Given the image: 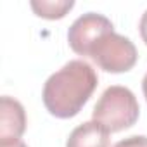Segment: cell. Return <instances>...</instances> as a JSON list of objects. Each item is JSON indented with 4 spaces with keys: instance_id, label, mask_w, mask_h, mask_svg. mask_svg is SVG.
I'll list each match as a JSON object with an SVG mask.
<instances>
[{
    "instance_id": "obj_1",
    "label": "cell",
    "mask_w": 147,
    "mask_h": 147,
    "mask_svg": "<svg viewBox=\"0 0 147 147\" xmlns=\"http://www.w3.org/2000/svg\"><path fill=\"white\" fill-rule=\"evenodd\" d=\"M95 69L80 59L69 61L43 85V104L55 118H73L87 104L97 87Z\"/></svg>"
},
{
    "instance_id": "obj_2",
    "label": "cell",
    "mask_w": 147,
    "mask_h": 147,
    "mask_svg": "<svg viewBox=\"0 0 147 147\" xmlns=\"http://www.w3.org/2000/svg\"><path fill=\"white\" fill-rule=\"evenodd\" d=\"M138 102L133 92L121 85H113L106 88L97 100L92 118L94 121L100 123L109 133L121 131L130 128L138 119Z\"/></svg>"
},
{
    "instance_id": "obj_3",
    "label": "cell",
    "mask_w": 147,
    "mask_h": 147,
    "mask_svg": "<svg viewBox=\"0 0 147 147\" xmlns=\"http://www.w3.org/2000/svg\"><path fill=\"white\" fill-rule=\"evenodd\" d=\"M100 69L107 73H125L137 62V49L128 36L118 33L104 35L88 54Z\"/></svg>"
},
{
    "instance_id": "obj_4",
    "label": "cell",
    "mask_w": 147,
    "mask_h": 147,
    "mask_svg": "<svg viewBox=\"0 0 147 147\" xmlns=\"http://www.w3.org/2000/svg\"><path fill=\"white\" fill-rule=\"evenodd\" d=\"M113 23L97 12H87L80 16L75 23L69 26L67 42L69 47L80 55H88L90 49L107 33H113Z\"/></svg>"
},
{
    "instance_id": "obj_5",
    "label": "cell",
    "mask_w": 147,
    "mask_h": 147,
    "mask_svg": "<svg viewBox=\"0 0 147 147\" xmlns=\"http://www.w3.org/2000/svg\"><path fill=\"white\" fill-rule=\"evenodd\" d=\"M26 130V114L21 102L4 95L0 99V140L19 138Z\"/></svg>"
},
{
    "instance_id": "obj_6",
    "label": "cell",
    "mask_w": 147,
    "mask_h": 147,
    "mask_svg": "<svg viewBox=\"0 0 147 147\" xmlns=\"http://www.w3.org/2000/svg\"><path fill=\"white\" fill-rule=\"evenodd\" d=\"M66 147H109V131L97 121H85L67 137Z\"/></svg>"
},
{
    "instance_id": "obj_7",
    "label": "cell",
    "mask_w": 147,
    "mask_h": 147,
    "mask_svg": "<svg viewBox=\"0 0 147 147\" xmlns=\"http://www.w3.org/2000/svg\"><path fill=\"white\" fill-rule=\"evenodd\" d=\"M36 16L45 19H61L73 9V0H33L30 4Z\"/></svg>"
},
{
    "instance_id": "obj_8",
    "label": "cell",
    "mask_w": 147,
    "mask_h": 147,
    "mask_svg": "<svg viewBox=\"0 0 147 147\" xmlns=\"http://www.w3.org/2000/svg\"><path fill=\"white\" fill-rule=\"evenodd\" d=\"M114 147H147V137L145 135H131L128 138L119 140Z\"/></svg>"
},
{
    "instance_id": "obj_9",
    "label": "cell",
    "mask_w": 147,
    "mask_h": 147,
    "mask_svg": "<svg viewBox=\"0 0 147 147\" xmlns=\"http://www.w3.org/2000/svg\"><path fill=\"white\" fill-rule=\"evenodd\" d=\"M0 147H28L21 138H7V140H0Z\"/></svg>"
},
{
    "instance_id": "obj_10",
    "label": "cell",
    "mask_w": 147,
    "mask_h": 147,
    "mask_svg": "<svg viewBox=\"0 0 147 147\" xmlns=\"http://www.w3.org/2000/svg\"><path fill=\"white\" fill-rule=\"evenodd\" d=\"M138 28H140V36H142V40H144L145 45H147V11L142 14V19H140Z\"/></svg>"
},
{
    "instance_id": "obj_11",
    "label": "cell",
    "mask_w": 147,
    "mask_h": 147,
    "mask_svg": "<svg viewBox=\"0 0 147 147\" xmlns=\"http://www.w3.org/2000/svg\"><path fill=\"white\" fill-rule=\"evenodd\" d=\"M142 90H144V95H145V100H147V73H145V76L142 80Z\"/></svg>"
}]
</instances>
